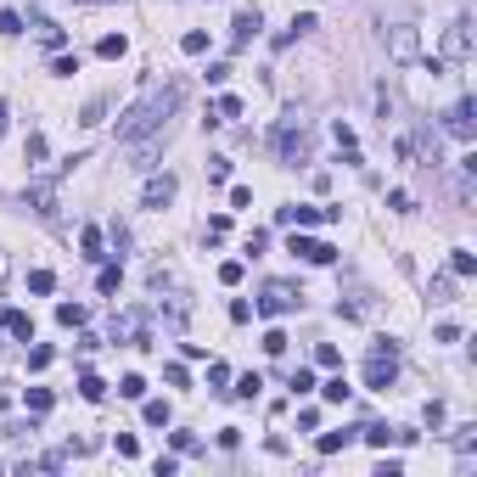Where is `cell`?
Instances as JSON below:
<instances>
[{"mask_svg": "<svg viewBox=\"0 0 477 477\" xmlns=\"http://www.w3.org/2000/svg\"><path fill=\"white\" fill-rule=\"evenodd\" d=\"M180 101H186V84H157V90H146L135 107H124L118 141H146V135H157V129L180 113Z\"/></svg>", "mask_w": 477, "mask_h": 477, "instance_id": "obj_1", "label": "cell"}, {"mask_svg": "<svg viewBox=\"0 0 477 477\" xmlns=\"http://www.w3.org/2000/svg\"><path fill=\"white\" fill-rule=\"evenodd\" d=\"M393 349H399L393 337H376V349H371V360H365V387H371V393H387V387H393V376H399Z\"/></svg>", "mask_w": 477, "mask_h": 477, "instance_id": "obj_2", "label": "cell"}, {"mask_svg": "<svg viewBox=\"0 0 477 477\" xmlns=\"http://www.w3.org/2000/svg\"><path fill=\"white\" fill-rule=\"evenodd\" d=\"M264 320H275V315H292L298 309V286H286V281H264V292H258V303H253Z\"/></svg>", "mask_w": 477, "mask_h": 477, "instance_id": "obj_3", "label": "cell"}, {"mask_svg": "<svg viewBox=\"0 0 477 477\" xmlns=\"http://www.w3.org/2000/svg\"><path fill=\"white\" fill-rule=\"evenodd\" d=\"M275 220L281 225H337L342 220V208H309V202H292V208H275Z\"/></svg>", "mask_w": 477, "mask_h": 477, "instance_id": "obj_4", "label": "cell"}, {"mask_svg": "<svg viewBox=\"0 0 477 477\" xmlns=\"http://www.w3.org/2000/svg\"><path fill=\"white\" fill-rule=\"evenodd\" d=\"M113 342H135V349H146V315L141 309L113 315Z\"/></svg>", "mask_w": 477, "mask_h": 477, "instance_id": "obj_5", "label": "cell"}, {"mask_svg": "<svg viewBox=\"0 0 477 477\" xmlns=\"http://www.w3.org/2000/svg\"><path fill=\"white\" fill-rule=\"evenodd\" d=\"M466 57H471V23L455 17V23L444 28V62H466Z\"/></svg>", "mask_w": 477, "mask_h": 477, "instance_id": "obj_6", "label": "cell"}, {"mask_svg": "<svg viewBox=\"0 0 477 477\" xmlns=\"http://www.w3.org/2000/svg\"><path fill=\"white\" fill-rule=\"evenodd\" d=\"M286 253H292V258H309V264H331V258H337V247H326V242H309V236H298V231H292Z\"/></svg>", "mask_w": 477, "mask_h": 477, "instance_id": "obj_7", "label": "cell"}, {"mask_svg": "<svg viewBox=\"0 0 477 477\" xmlns=\"http://www.w3.org/2000/svg\"><path fill=\"white\" fill-rule=\"evenodd\" d=\"M175 191H180V180H175V175H152V180H146V191H141V202H146V208H168V202H175Z\"/></svg>", "mask_w": 477, "mask_h": 477, "instance_id": "obj_8", "label": "cell"}, {"mask_svg": "<svg viewBox=\"0 0 477 477\" xmlns=\"http://www.w3.org/2000/svg\"><path fill=\"white\" fill-rule=\"evenodd\" d=\"M444 129H449L455 141H471V135H477V124H471V101H455V107L444 113Z\"/></svg>", "mask_w": 477, "mask_h": 477, "instance_id": "obj_9", "label": "cell"}, {"mask_svg": "<svg viewBox=\"0 0 477 477\" xmlns=\"http://www.w3.org/2000/svg\"><path fill=\"white\" fill-rule=\"evenodd\" d=\"M382 39H387V51H393L399 62H410V57L421 51V39H416V28H410V23H399L393 34H382Z\"/></svg>", "mask_w": 477, "mask_h": 477, "instance_id": "obj_10", "label": "cell"}, {"mask_svg": "<svg viewBox=\"0 0 477 477\" xmlns=\"http://www.w3.org/2000/svg\"><path fill=\"white\" fill-rule=\"evenodd\" d=\"M79 247H84V258H96V264H101V258H107V231L101 225H84L79 231Z\"/></svg>", "mask_w": 477, "mask_h": 477, "instance_id": "obj_11", "label": "cell"}, {"mask_svg": "<svg viewBox=\"0 0 477 477\" xmlns=\"http://www.w3.org/2000/svg\"><path fill=\"white\" fill-rule=\"evenodd\" d=\"M360 438V427H342V432H320V438H315V449L320 455H337V449H349Z\"/></svg>", "mask_w": 477, "mask_h": 477, "instance_id": "obj_12", "label": "cell"}, {"mask_svg": "<svg viewBox=\"0 0 477 477\" xmlns=\"http://www.w3.org/2000/svg\"><path fill=\"white\" fill-rule=\"evenodd\" d=\"M281 157H286V163H298V157H309V141H303V129H292V124L281 129Z\"/></svg>", "mask_w": 477, "mask_h": 477, "instance_id": "obj_13", "label": "cell"}, {"mask_svg": "<svg viewBox=\"0 0 477 477\" xmlns=\"http://www.w3.org/2000/svg\"><path fill=\"white\" fill-rule=\"evenodd\" d=\"M0 326H6L12 337H23V342H34V320H28L23 309H6V315H0Z\"/></svg>", "mask_w": 477, "mask_h": 477, "instance_id": "obj_14", "label": "cell"}, {"mask_svg": "<svg viewBox=\"0 0 477 477\" xmlns=\"http://www.w3.org/2000/svg\"><path fill=\"white\" fill-rule=\"evenodd\" d=\"M28 202L34 213H57V186H28Z\"/></svg>", "mask_w": 477, "mask_h": 477, "instance_id": "obj_15", "label": "cell"}, {"mask_svg": "<svg viewBox=\"0 0 477 477\" xmlns=\"http://www.w3.org/2000/svg\"><path fill=\"white\" fill-rule=\"evenodd\" d=\"M79 393L90 399V405H101V399H107V382H101L96 371H84V376H79Z\"/></svg>", "mask_w": 477, "mask_h": 477, "instance_id": "obj_16", "label": "cell"}, {"mask_svg": "<svg viewBox=\"0 0 477 477\" xmlns=\"http://www.w3.org/2000/svg\"><path fill=\"white\" fill-rule=\"evenodd\" d=\"M231 118H242V101H236V96H220V101H213V118H208V124H231Z\"/></svg>", "mask_w": 477, "mask_h": 477, "instance_id": "obj_17", "label": "cell"}, {"mask_svg": "<svg viewBox=\"0 0 477 477\" xmlns=\"http://www.w3.org/2000/svg\"><path fill=\"white\" fill-rule=\"evenodd\" d=\"M231 34H236V46H247V39L258 34V12H242V17L231 23Z\"/></svg>", "mask_w": 477, "mask_h": 477, "instance_id": "obj_18", "label": "cell"}, {"mask_svg": "<svg viewBox=\"0 0 477 477\" xmlns=\"http://www.w3.org/2000/svg\"><path fill=\"white\" fill-rule=\"evenodd\" d=\"M124 51H129V39H124V34H107L101 46H96V57H107V62H118Z\"/></svg>", "mask_w": 477, "mask_h": 477, "instance_id": "obj_19", "label": "cell"}, {"mask_svg": "<svg viewBox=\"0 0 477 477\" xmlns=\"http://www.w3.org/2000/svg\"><path fill=\"white\" fill-rule=\"evenodd\" d=\"M360 438H365V444H376V449H387V444L399 438V432H393V427H360Z\"/></svg>", "mask_w": 477, "mask_h": 477, "instance_id": "obj_20", "label": "cell"}, {"mask_svg": "<svg viewBox=\"0 0 477 477\" xmlns=\"http://www.w3.org/2000/svg\"><path fill=\"white\" fill-rule=\"evenodd\" d=\"M320 399H326V405H342V399H349V382H342V376L320 382Z\"/></svg>", "mask_w": 477, "mask_h": 477, "instance_id": "obj_21", "label": "cell"}, {"mask_svg": "<svg viewBox=\"0 0 477 477\" xmlns=\"http://www.w3.org/2000/svg\"><path fill=\"white\" fill-rule=\"evenodd\" d=\"M57 320H62V326H84V320H90V309H84V303H62Z\"/></svg>", "mask_w": 477, "mask_h": 477, "instance_id": "obj_22", "label": "cell"}, {"mask_svg": "<svg viewBox=\"0 0 477 477\" xmlns=\"http://www.w3.org/2000/svg\"><path fill=\"white\" fill-rule=\"evenodd\" d=\"M180 51H186V57H202V51H208V34H202V28L180 34Z\"/></svg>", "mask_w": 477, "mask_h": 477, "instance_id": "obj_23", "label": "cell"}, {"mask_svg": "<svg viewBox=\"0 0 477 477\" xmlns=\"http://www.w3.org/2000/svg\"><path fill=\"white\" fill-rule=\"evenodd\" d=\"M28 292H39V298L57 292V275H51V270H28Z\"/></svg>", "mask_w": 477, "mask_h": 477, "instance_id": "obj_24", "label": "cell"}, {"mask_svg": "<svg viewBox=\"0 0 477 477\" xmlns=\"http://www.w3.org/2000/svg\"><path fill=\"white\" fill-rule=\"evenodd\" d=\"M118 393H124V399H146V376H135V371H129V376L118 382Z\"/></svg>", "mask_w": 477, "mask_h": 477, "instance_id": "obj_25", "label": "cell"}, {"mask_svg": "<svg viewBox=\"0 0 477 477\" xmlns=\"http://www.w3.org/2000/svg\"><path fill=\"white\" fill-rule=\"evenodd\" d=\"M141 416H146V427H168V405H163V399H146Z\"/></svg>", "mask_w": 477, "mask_h": 477, "instance_id": "obj_26", "label": "cell"}, {"mask_svg": "<svg viewBox=\"0 0 477 477\" xmlns=\"http://www.w3.org/2000/svg\"><path fill=\"white\" fill-rule=\"evenodd\" d=\"M258 387H264V376H258V371H247V376L236 382V399H258Z\"/></svg>", "mask_w": 477, "mask_h": 477, "instance_id": "obj_27", "label": "cell"}, {"mask_svg": "<svg viewBox=\"0 0 477 477\" xmlns=\"http://www.w3.org/2000/svg\"><path fill=\"white\" fill-rule=\"evenodd\" d=\"M449 270H455V275H460V281H466V275H471V270H477V258H471V253H466V247H455V258H449Z\"/></svg>", "mask_w": 477, "mask_h": 477, "instance_id": "obj_28", "label": "cell"}, {"mask_svg": "<svg viewBox=\"0 0 477 477\" xmlns=\"http://www.w3.org/2000/svg\"><path fill=\"white\" fill-rule=\"evenodd\" d=\"M315 365H326V371H337V365H342V354H337V342H320V349H315Z\"/></svg>", "mask_w": 477, "mask_h": 477, "instance_id": "obj_29", "label": "cell"}, {"mask_svg": "<svg viewBox=\"0 0 477 477\" xmlns=\"http://www.w3.org/2000/svg\"><path fill=\"white\" fill-rule=\"evenodd\" d=\"M208 180L225 186V180H231V157H208Z\"/></svg>", "mask_w": 477, "mask_h": 477, "instance_id": "obj_30", "label": "cell"}, {"mask_svg": "<svg viewBox=\"0 0 477 477\" xmlns=\"http://www.w3.org/2000/svg\"><path fill=\"white\" fill-rule=\"evenodd\" d=\"M51 405H57V399H51V393H46V387H28V410H34V416H46V410H51Z\"/></svg>", "mask_w": 477, "mask_h": 477, "instance_id": "obj_31", "label": "cell"}, {"mask_svg": "<svg viewBox=\"0 0 477 477\" xmlns=\"http://www.w3.org/2000/svg\"><path fill=\"white\" fill-rule=\"evenodd\" d=\"M118 281H124V270H118V264H101V275H96V286H101V292H118Z\"/></svg>", "mask_w": 477, "mask_h": 477, "instance_id": "obj_32", "label": "cell"}, {"mask_svg": "<svg viewBox=\"0 0 477 477\" xmlns=\"http://www.w3.org/2000/svg\"><path fill=\"white\" fill-rule=\"evenodd\" d=\"M107 118V96H96V101H84V118L79 124H101Z\"/></svg>", "mask_w": 477, "mask_h": 477, "instance_id": "obj_33", "label": "cell"}, {"mask_svg": "<svg viewBox=\"0 0 477 477\" xmlns=\"http://www.w3.org/2000/svg\"><path fill=\"white\" fill-rule=\"evenodd\" d=\"M286 387H292V393H309V387H315V371H292Z\"/></svg>", "mask_w": 477, "mask_h": 477, "instance_id": "obj_34", "label": "cell"}, {"mask_svg": "<svg viewBox=\"0 0 477 477\" xmlns=\"http://www.w3.org/2000/svg\"><path fill=\"white\" fill-rule=\"evenodd\" d=\"M264 354H286V331H275V326L264 331Z\"/></svg>", "mask_w": 477, "mask_h": 477, "instance_id": "obj_35", "label": "cell"}, {"mask_svg": "<svg viewBox=\"0 0 477 477\" xmlns=\"http://www.w3.org/2000/svg\"><path fill=\"white\" fill-rule=\"evenodd\" d=\"M118 455H124V460H135V455H141V444H135V432H118Z\"/></svg>", "mask_w": 477, "mask_h": 477, "instance_id": "obj_36", "label": "cell"}, {"mask_svg": "<svg viewBox=\"0 0 477 477\" xmlns=\"http://www.w3.org/2000/svg\"><path fill=\"white\" fill-rule=\"evenodd\" d=\"M51 73H57V79H73V73H79V57H57Z\"/></svg>", "mask_w": 477, "mask_h": 477, "instance_id": "obj_37", "label": "cell"}, {"mask_svg": "<svg viewBox=\"0 0 477 477\" xmlns=\"http://www.w3.org/2000/svg\"><path fill=\"white\" fill-rule=\"evenodd\" d=\"M23 152H28V163H46V135H28Z\"/></svg>", "mask_w": 477, "mask_h": 477, "instance_id": "obj_38", "label": "cell"}, {"mask_svg": "<svg viewBox=\"0 0 477 477\" xmlns=\"http://www.w3.org/2000/svg\"><path fill=\"white\" fill-rule=\"evenodd\" d=\"M62 46H68V34H62L57 23H46V51H62Z\"/></svg>", "mask_w": 477, "mask_h": 477, "instance_id": "obj_39", "label": "cell"}, {"mask_svg": "<svg viewBox=\"0 0 477 477\" xmlns=\"http://www.w3.org/2000/svg\"><path fill=\"white\" fill-rule=\"evenodd\" d=\"M432 303H455V281H432Z\"/></svg>", "mask_w": 477, "mask_h": 477, "instance_id": "obj_40", "label": "cell"}, {"mask_svg": "<svg viewBox=\"0 0 477 477\" xmlns=\"http://www.w3.org/2000/svg\"><path fill=\"white\" fill-rule=\"evenodd\" d=\"M163 382H168V387H186L191 376H186V365H163Z\"/></svg>", "mask_w": 477, "mask_h": 477, "instance_id": "obj_41", "label": "cell"}, {"mask_svg": "<svg viewBox=\"0 0 477 477\" xmlns=\"http://www.w3.org/2000/svg\"><path fill=\"white\" fill-rule=\"evenodd\" d=\"M0 34H6V39L23 34V17H17V12H0Z\"/></svg>", "mask_w": 477, "mask_h": 477, "instance_id": "obj_42", "label": "cell"}, {"mask_svg": "<svg viewBox=\"0 0 477 477\" xmlns=\"http://www.w3.org/2000/svg\"><path fill=\"white\" fill-rule=\"evenodd\" d=\"M225 231H231V220H225V213H213V220H208V242H220Z\"/></svg>", "mask_w": 477, "mask_h": 477, "instance_id": "obj_43", "label": "cell"}, {"mask_svg": "<svg viewBox=\"0 0 477 477\" xmlns=\"http://www.w3.org/2000/svg\"><path fill=\"white\" fill-rule=\"evenodd\" d=\"M208 382H213V387H225V382H231V365L213 360V365H208Z\"/></svg>", "mask_w": 477, "mask_h": 477, "instance_id": "obj_44", "label": "cell"}, {"mask_svg": "<svg viewBox=\"0 0 477 477\" xmlns=\"http://www.w3.org/2000/svg\"><path fill=\"white\" fill-rule=\"evenodd\" d=\"M231 320H236V326H247V320H253V303H242V298H236V303H231Z\"/></svg>", "mask_w": 477, "mask_h": 477, "instance_id": "obj_45", "label": "cell"}, {"mask_svg": "<svg viewBox=\"0 0 477 477\" xmlns=\"http://www.w3.org/2000/svg\"><path fill=\"white\" fill-rule=\"evenodd\" d=\"M51 365V349H28V371H46Z\"/></svg>", "mask_w": 477, "mask_h": 477, "instance_id": "obj_46", "label": "cell"}, {"mask_svg": "<svg viewBox=\"0 0 477 477\" xmlns=\"http://www.w3.org/2000/svg\"><path fill=\"white\" fill-rule=\"evenodd\" d=\"M175 466H180L175 455H157V460H152V471H157V477H175Z\"/></svg>", "mask_w": 477, "mask_h": 477, "instance_id": "obj_47", "label": "cell"}, {"mask_svg": "<svg viewBox=\"0 0 477 477\" xmlns=\"http://www.w3.org/2000/svg\"><path fill=\"white\" fill-rule=\"evenodd\" d=\"M387 208H399V213H410L416 202H410V191H387Z\"/></svg>", "mask_w": 477, "mask_h": 477, "instance_id": "obj_48", "label": "cell"}, {"mask_svg": "<svg viewBox=\"0 0 477 477\" xmlns=\"http://www.w3.org/2000/svg\"><path fill=\"white\" fill-rule=\"evenodd\" d=\"M220 281H225V286H236V281H242V264H236V258H231V264H220Z\"/></svg>", "mask_w": 477, "mask_h": 477, "instance_id": "obj_49", "label": "cell"}, {"mask_svg": "<svg viewBox=\"0 0 477 477\" xmlns=\"http://www.w3.org/2000/svg\"><path fill=\"white\" fill-rule=\"evenodd\" d=\"M231 208H253V191L247 186H231Z\"/></svg>", "mask_w": 477, "mask_h": 477, "instance_id": "obj_50", "label": "cell"}, {"mask_svg": "<svg viewBox=\"0 0 477 477\" xmlns=\"http://www.w3.org/2000/svg\"><path fill=\"white\" fill-rule=\"evenodd\" d=\"M0 135H6V101H0Z\"/></svg>", "mask_w": 477, "mask_h": 477, "instance_id": "obj_51", "label": "cell"}]
</instances>
